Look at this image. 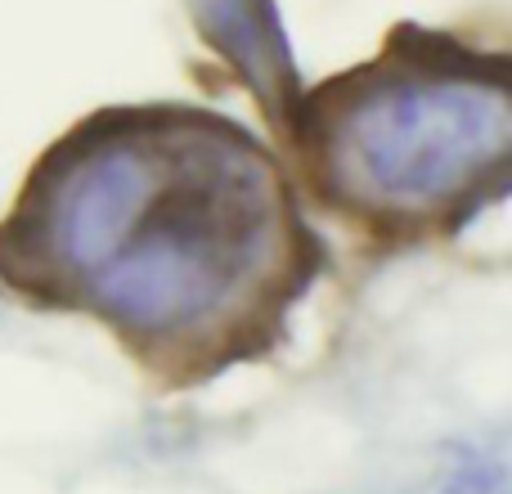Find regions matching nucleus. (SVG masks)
Listing matches in <instances>:
<instances>
[{"instance_id":"nucleus-1","label":"nucleus","mask_w":512,"mask_h":494,"mask_svg":"<svg viewBox=\"0 0 512 494\" xmlns=\"http://www.w3.org/2000/svg\"><path fill=\"white\" fill-rule=\"evenodd\" d=\"M315 261L279 162L243 126L167 104L63 135L0 225L9 288L104 319L176 382L261 351Z\"/></svg>"},{"instance_id":"nucleus-2","label":"nucleus","mask_w":512,"mask_h":494,"mask_svg":"<svg viewBox=\"0 0 512 494\" xmlns=\"http://www.w3.org/2000/svg\"><path fill=\"white\" fill-rule=\"evenodd\" d=\"M292 140L310 185L351 221L382 234L459 225L508 185V59L405 27L378 59L292 99Z\"/></svg>"},{"instance_id":"nucleus-3","label":"nucleus","mask_w":512,"mask_h":494,"mask_svg":"<svg viewBox=\"0 0 512 494\" xmlns=\"http://www.w3.org/2000/svg\"><path fill=\"white\" fill-rule=\"evenodd\" d=\"M203 9L216 23L221 45H230L239 54V63L252 72L256 90L274 104V113H283V99L297 86L288 77V54H283L279 27H274L265 0H203Z\"/></svg>"}]
</instances>
